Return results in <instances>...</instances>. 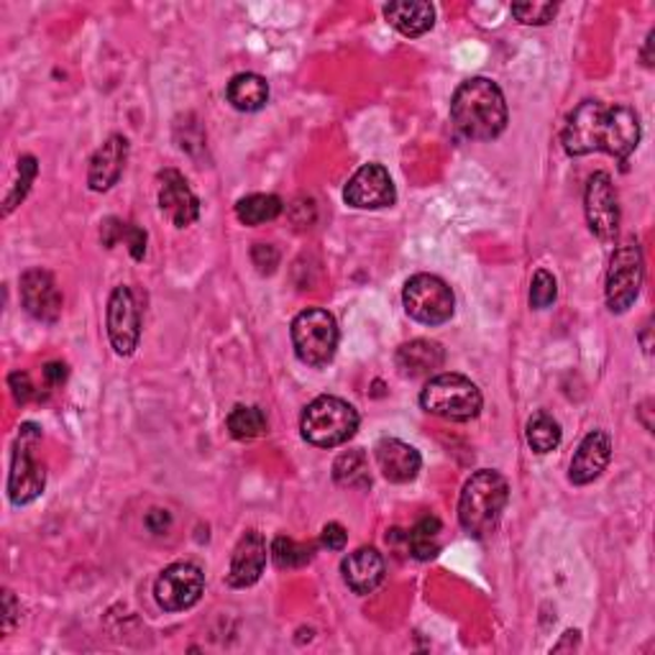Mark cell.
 Returning <instances> with one entry per match:
<instances>
[{"mask_svg":"<svg viewBox=\"0 0 655 655\" xmlns=\"http://www.w3.org/2000/svg\"><path fill=\"white\" fill-rule=\"evenodd\" d=\"M19 615H21V609H19V604H16L13 592L6 590L3 592V635L13 633L16 623H19Z\"/></svg>","mask_w":655,"mask_h":655,"instance_id":"8d00e7d4","label":"cell"},{"mask_svg":"<svg viewBox=\"0 0 655 655\" xmlns=\"http://www.w3.org/2000/svg\"><path fill=\"white\" fill-rule=\"evenodd\" d=\"M105 325L115 354L131 356L141 341V310L137 298H133V290L125 284L115 288L111 300H108Z\"/></svg>","mask_w":655,"mask_h":655,"instance_id":"8fae6325","label":"cell"},{"mask_svg":"<svg viewBox=\"0 0 655 655\" xmlns=\"http://www.w3.org/2000/svg\"><path fill=\"white\" fill-rule=\"evenodd\" d=\"M37 174H39L37 159H33L31 154L21 157V159H19V178H16V182H13L11 188H8V192H6V200H3V215L11 213V210H13L16 205H21V200L29 195V190H31L33 180H37Z\"/></svg>","mask_w":655,"mask_h":655,"instance_id":"4dcf8cb0","label":"cell"},{"mask_svg":"<svg viewBox=\"0 0 655 655\" xmlns=\"http://www.w3.org/2000/svg\"><path fill=\"white\" fill-rule=\"evenodd\" d=\"M641 119L627 105H607L599 100H584L568 115L564 125V149L568 157H586L594 151L615 157L619 164L641 144Z\"/></svg>","mask_w":655,"mask_h":655,"instance_id":"6da1fadb","label":"cell"},{"mask_svg":"<svg viewBox=\"0 0 655 655\" xmlns=\"http://www.w3.org/2000/svg\"><path fill=\"white\" fill-rule=\"evenodd\" d=\"M251 262L259 269L262 274H272L276 264H280V251H276L272 243H256L251 249Z\"/></svg>","mask_w":655,"mask_h":655,"instance_id":"836d02e7","label":"cell"},{"mask_svg":"<svg viewBox=\"0 0 655 655\" xmlns=\"http://www.w3.org/2000/svg\"><path fill=\"white\" fill-rule=\"evenodd\" d=\"M420 405L435 417L468 423L482 413L484 397L476 384L464 374H439L420 392Z\"/></svg>","mask_w":655,"mask_h":655,"instance_id":"5b68a950","label":"cell"},{"mask_svg":"<svg viewBox=\"0 0 655 655\" xmlns=\"http://www.w3.org/2000/svg\"><path fill=\"white\" fill-rule=\"evenodd\" d=\"M266 541L262 533L249 531L241 537L233 548L231 556V568H229V586L233 590H246V586H254L259 578H262L266 568Z\"/></svg>","mask_w":655,"mask_h":655,"instance_id":"2e32d148","label":"cell"},{"mask_svg":"<svg viewBox=\"0 0 655 655\" xmlns=\"http://www.w3.org/2000/svg\"><path fill=\"white\" fill-rule=\"evenodd\" d=\"M125 159H129V141L123 137H111L100 147L90 159L88 184L92 192L111 190L121 180L125 170Z\"/></svg>","mask_w":655,"mask_h":655,"instance_id":"d6986e66","label":"cell"},{"mask_svg":"<svg viewBox=\"0 0 655 655\" xmlns=\"http://www.w3.org/2000/svg\"><path fill=\"white\" fill-rule=\"evenodd\" d=\"M558 298V284L556 276H553L548 269H537L531 284V308L533 310H545L551 308Z\"/></svg>","mask_w":655,"mask_h":655,"instance_id":"d6a6232c","label":"cell"},{"mask_svg":"<svg viewBox=\"0 0 655 655\" xmlns=\"http://www.w3.org/2000/svg\"><path fill=\"white\" fill-rule=\"evenodd\" d=\"M269 556H272L276 568H302L313 561L315 548L313 545L292 541L288 535H280L272 543V548H269Z\"/></svg>","mask_w":655,"mask_h":655,"instance_id":"f546056e","label":"cell"},{"mask_svg":"<svg viewBox=\"0 0 655 655\" xmlns=\"http://www.w3.org/2000/svg\"><path fill=\"white\" fill-rule=\"evenodd\" d=\"M612 458V441L604 431H592L586 439L578 443V449L571 458L568 478L571 484L584 486L592 484L594 478H599L604 468H607Z\"/></svg>","mask_w":655,"mask_h":655,"instance_id":"e0dca14e","label":"cell"},{"mask_svg":"<svg viewBox=\"0 0 655 655\" xmlns=\"http://www.w3.org/2000/svg\"><path fill=\"white\" fill-rule=\"evenodd\" d=\"M561 435L564 433H561L558 420L548 413H543V410L527 420L525 439H527V446H531L535 453H551L553 449H558Z\"/></svg>","mask_w":655,"mask_h":655,"instance_id":"83f0119b","label":"cell"},{"mask_svg":"<svg viewBox=\"0 0 655 655\" xmlns=\"http://www.w3.org/2000/svg\"><path fill=\"white\" fill-rule=\"evenodd\" d=\"M653 37H655V33L651 31V33H648V44H645V67H653V64H651V47H653Z\"/></svg>","mask_w":655,"mask_h":655,"instance_id":"ab89813d","label":"cell"},{"mask_svg":"<svg viewBox=\"0 0 655 655\" xmlns=\"http://www.w3.org/2000/svg\"><path fill=\"white\" fill-rule=\"evenodd\" d=\"M510 502V484L494 468H482L468 476L458 497V523L472 537H486L497 531L502 512Z\"/></svg>","mask_w":655,"mask_h":655,"instance_id":"3957f363","label":"cell"},{"mask_svg":"<svg viewBox=\"0 0 655 655\" xmlns=\"http://www.w3.org/2000/svg\"><path fill=\"white\" fill-rule=\"evenodd\" d=\"M335 484L346 486V490H369L372 486V474H369L366 453L356 449L349 453H341L333 464Z\"/></svg>","mask_w":655,"mask_h":655,"instance_id":"cb8c5ba5","label":"cell"},{"mask_svg":"<svg viewBox=\"0 0 655 655\" xmlns=\"http://www.w3.org/2000/svg\"><path fill=\"white\" fill-rule=\"evenodd\" d=\"M8 387H11L13 400L19 402V405H27V402L33 397V384L27 372H13L11 376H8Z\"/></svg>","mask_w":655,"mask_h":655,"instance_id":"e575fe53","label":"cell"},{"mask_svg":"<svg viewBox=\"0 0 655 655\" xmlns=\"http://www.w3.org/2000/svg\"><path fill=\"white\" fill-rule=\"evenodd\" d=\"M300 431L310 446L335 449L354 439L359 431V413L346 400L323 394L310 402L300 417Z\"/></svg>","mask_w":655,"mask_h":655,"instance_id":"277c9868","label":"cell"},{"mask_svg":"<svg viewBox=\"0 0 655 655\" xmlns=\"http://www.w3.org/2000/svg\"><path fill=\"white\" fill-rule=\"evenodd\" d=\"M41 441L39 425L23 423L16 439L13 456H11V474H8V500L16 507L31 505L33 500L41 497L47 486L44 464L37 458V446Z\"/></svg>","mask_w":655,"mask_h":655,"instance_id":"8992f818","label":"cell"},{"mask_svg":"<svg viewBox=\"0 0 655 655\" xmlns=\"http://www.w3.org/2000/svg\"><path fill=\"white\" fill-rule=\"evenodd\" d=\"M584 210L592 233L599 241H612L619 231V203L612 178L607 172H594L586 182Z\"/></svg>","mask_w":655,"mask_h":655,"instance_id":"7c38bea8","label":"cell"},{"mask_svg":"<svg viewBox=\"0 0 655 655\" xmlns=\"http://www.w3.org/2000/svg\"><path fill=\"white\" fill-rule=\"evenodd\" d=\"M374 458L384 478L394 484L413 482L420 474V466H423L420 451L400 439H382L374 449Z\"/></svg>","mask_w":655,"mask_h":655,"instance_id":"ac0fdd59","label":"cell"},{"mask_svg":"<svg viewBox=\"0 0 655 655\" xmlns=\"http://www.w3.org/2000/svg\"><path fill=\"white\" fill-rule=\"evenodd\" d=\"M229 433L236 441H254L266 433V415L254 405H236L229 415Z\"/></svg>","mask_w":655,"mask_h":655,"instance_id":"f1b7e54d","label":"cell"},{"mask_svg":"<svg viewBox=\"0 0 655 655\" xmlns=\"http://www.w3.org/2000/svg\"><path fill=\"white\" fill-rule=\"evenodd\" d=\"M170 525H172V517L167 510H151L147 515V527L154 535H162L164 531H170Z\"/></svg>","mask_w":655,"mask_h":655,"instance_id":"74e56055","label":"cell"},{"mask_svg":"<svg viewBox=\"0 0 655 655\" xmlns=\"http://www.w3.org/2000/svg\"><path fill=\"white\" fill-rule=\"evenodd\" d=\"M346 541H349V533L346 527L339 525V523H328L321 533V545L328 551H343L346 548Z\"/></svg>","mask_w":655,"mask_h":655,"instance_id":"d590c367","label":"cell"},{"mask_svg":"<svg viewBox=\"0 0 655 655\" xmlns=\"http://www.w3.org/2000/svg\"><path fill=\"white\" fill-rule=\"evenodd\" d=\"M205 592V576L195 564H172L159 574L154 599L164 612H184L195 607Z\"/></svg>","mask_w":655,"mask_h":655,"instance_id":"30bf717a","label":"cell"},{"mask_svg":"<svg viewBox=\"0 0 655 655\" xmlns=\"http://www.w3.org/2000/svg\"><path fill=\"white\" fill-rule=\"evenodd\" d=\"M282 200L276 195H264V192H256V195H246L239 200L236 205V218L243 225H264L282 213Z\"/></svg>","mask_w":655,"mask_h":655,"instance_id":"4316f807","label":"cell"},{"mask_svg":"<svg viewBox=\"0 0 655 655\" xmlns=\"http://www.w3.org/2000/svg\"><path fill=\"white\" fill-rule=\"evenodd\" d=\"M343 200L356 210H380L392 208L394 200H397V192H394L390 172L382 164H364L349 180L346 190H343Z\"/></svg>","mask_w":655,"mask_h":655,"instance_id":"4fadbf2b","label":"cell"},{"mask_svg":"<svg viewBox=\"0 0 655 655\" xmlns=\"http://www.w3.org/2000/svg\"><path fill=\"white\" fill-rule=\"evenodd\" d=\"M451 121L472 141H492L507 129L505 92L490 78L461 82L451 98Z\"/></svg>","mask_w":655,"mask_h":655,"instance_id":"7a4b0ae2","label":"cell"},{"mask_svg":"<svg viewBox=\"0 0 655 655\" xmlns=\"http://www.w3.org/2000/svg\"><path fill=\"white\" fill-rule=\"evenodd\" d=\"M645 276V262L643 251L637 246V241H625L623 246L615 249L612 262L607 269V305L612 313H627L633 308V302L641 295Z\"/></svg>","mask_w":655,"mask_h":655,"instance_id":"9c48e42d","label":"cell"},{"mask_svg":"<svg viewBox=\"0 0 655 655\" xmlns=\"http://www.w3.org/2000/svg\"><path fill=\"white\" fill-rule=\"evenodd\" d=\"M225 100L241 113L262 111L269 103V82L262 74L241 72L236 78H231L229 88H225Z\"/></svg>","mask_w":655,"mask_h":655,"instance_id":"603a6c76","label":"cell"},{"mask_svg":"<svg viewBox=\"0 0 655 655\" xmlns=\"http://www.w3.org/2000/svg\"><path fill=\"white\" fill-rule=\"evenodd\" d=\"M100 239H103V243L108 249L119 246V243L123 241L125 246H129L131 256L137 259V262H141V259L147 256V233L141 231L139 225L123 223V221H119V218H108V221H103V229H100Z\"/></svg>","mask_w":655,"mask_h":655,"instance_id":"484cf974","label":"cell"},{"mask_svg":"<svg viewBox=\"0 0 655 655\" xmlns=\"http://www.w3.org/2000/svg\"><path fill=\"white\" fill-rule=\"evenodd\" d=\"M44 376H47V382L52 384V387H60V384L67 380V366L52 361V364L44 366Z\"/></svg>","mask_w":655,"mask_h":655,"instance_id":"f35d334b","label":"cell"},{"mask_svg":"<svg viewBox=\"0 0 655 655\" xmlns=\"http://www.w3.org/2000/svg\"><path fill=\"white\" fill-rule=\"evenodd\" d=\"M394 361H397L400 374L413 380V376H425L435 372V369H441L443 361H446V351L441 349V343L417 339L400 346Z\"/></svg>","mask_w":655,"mask_h":655,"instance_id":"44dd1931","label":"cell"},{"mask_svg":"<svg viewBox=\"0 0 655 655\" xmlns=\"http://www.w3.org/2000/svg\"><path fill=\"white\" fill-rule=\"evenodd\" d=\"M159 210L178 229H188L200 218V200L178 170L159 174Z\"/></svg>","mask_w":655,"mask_h":655,"instance_id":"9a60e30c","label":"cell"},{"mask_svg":"<svg viewBox=\"0 0 655 655\" xmlns=\"http://www.w3.org/2000/svg\"><path fill=\"white\" fill-rule=\"evenodd\" d=\"M402 305L413 321L423 325H443L453 318L456 298L446 282L435 274L410 276L402 290Z\"/></svg>","mask_w":655,"mask_h":655,"instance_id":"ba28073f","label":"cell"},{"mask_svg":"<svg viewBox=\"0 0 655 655\" xmlns=\"http://www.w3.org/2000/svg\"><path fill=\"white\" fill-rule=\"evenodd\" d=\"M407 551L417 561H431L441 551V520L425 515L417 520V525L407 533Z\"/></svg>","mask_w":655,"mask_h":655,"instance_id":"d4e9b609","label":"cell"},{"mask_svg":"<svg viewBox=\"0 0 655 655\" xmlns=\"http://www.w3.org/2000/svg\"><path fill=\"white\" fill-rule=\"evenodd\" d=\"M341 574H343V582L349 584L351 592H356V594L374 592L384 578L382 553L372 548V545L356 548L354 553H349V556L343 558Z\"/></svg>","mask_w":655,"mask_h":655,"instance_id":"ffe728a7","label":"cell"},{"mask_svg":"<svg viewBox=\"0 0 655 655\" xmlns=\"http://www.w3.org/2000/svg\"><path fill=\"white\" fill-rule=\"evenodd\" d=\"M292 346L305 366H328L339 351V323L328 310H302L292 321Z\"/></svg>","mask_w":655,"mask_h":655,"instance_id":"52a82bcc","label":"cell"},{"mask_svg":"<svg viewBox=\"0 0 655 655\" xmlns=\"http://www.w3.org/2000/svg\"><path fill=\"white\" fill-rule=\"evenodd\" d=\"M556 3H533V0H527V3H512V16L520 23H525V27H545V23L556 19Z\"/></svg>","mask_w":655,"mask_h":655,"instance_id":"1f68e13d","label":"cell"},{"mask_svg":"<svg viewBox=\"0 0 655 655\" xmlns=\"http://www.w3.org/2000/svg\"><path fill=\"white\" fill-rule=\"evenodd\" d=\"M23 310L39 323H57L62 315V292L47 269H29L21 274Z\"/></svg>","mask_w":655,"mask_h":655,"instance_id":"5bb4252c","label":"cell"},{"mask_svg":"<svg viewBox=\"0 0 655 655\" xmlns=\"http://www.w3.org/2000/svg\"><path fill=\"white\" fill-rule=\"evenodd\" d=\"M384 19L392 29H397L402 37H423L433 29L435 8L425 0H413V3H390L384 6Z\"/></svg>","mask_w":655,"mask_h":655,"instance_id":"7402d4cb","label":"cell"}]
</instances>
